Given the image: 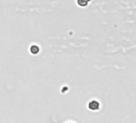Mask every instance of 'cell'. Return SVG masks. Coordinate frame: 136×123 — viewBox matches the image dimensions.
I'll use <instances>...</instances> for the list:
<instances>
[{
    "mask_svg": "<svg viewBox=\"0 0 136 123\" xmlns=\"http://www.w3.org/2000/svg\"><path fill=\"white\" fill-rule=\"evenodd\" d=\"M77 4L80 6H87L88 2L86 0H77Z\"/></svg>",
    "mask_w": 136,
    "mask_h": 123,
    "instance_id": "3",
    "label": "cell"
},
{
    "mask_svg": "<svg viewBox=\"0 0 136 123\" xmlns=\"http://www.w3.org/2000/svg\"><path fill=\"white\" fill-rule=\"evenodd\" d=\"M30 51L31 53L34 54H36L39 52V48L37 47V46H32L30 47Z\"/></svg>",
    "mask_w": 136,
    "mask_h": 123,
    "instance_id": "2",
    "label": "cell"
},
{
    "mask_svg": "<svg viewBox=\"0 0 136 123\" xmlns=\"http://www.w3.org/2000/svg\"><path fill=\"white\" fill-rule=\"evenodd\" d=\"M87 2H89V1H91V0H86Z\"/></svg>",
    "mask_w": 136,
    "mask_h": 123,
    "instance_id": "4",
    "label": "cell"
},
{
    "mask_svg": "<svg viewBox=\"0 0 136 123\" xmlns=\"http://www.w3.org/2000/svg\"><path fill=\"white\" fill-rule=\"evenodd\" d=\"M99 106H100V104L99 102H97L96 101H92L89 103V108L91 109H92V110H96V109H99Z\"/></svg>",
    "mask_w": 136,
    "mask_h": 123,
    "instance_id": "1",
    "label": "cell"
}]
</instances>
